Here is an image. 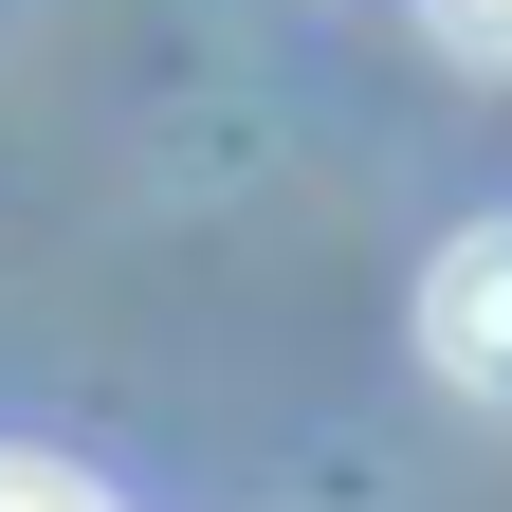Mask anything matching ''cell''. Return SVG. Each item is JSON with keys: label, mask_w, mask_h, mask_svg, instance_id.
<instances>
[{"label": "cell", "mask_w": 512, "mask_h": 512, "mask_svg": "<svg viewBox=\"0 0 512 512\" xmlns=\"http://www.w3.org/2000/svg\"><path fill=\"white\" fill-rule=\"evenodd\" d=\"M421 366L458 403H512V220H458L421 275Z\"/></svg>", "instance_id": "1"}, {"label": "cell", "mask_w": 512, "mask_h": 512, "mask_svg": "<svg viewBox=\"0 0 512 512\" xmlns=\"http://www.w3.org/2000/svg\"><path fill=\"white\" fill-rule=\"evenodd\" d=\"M0 512H110V494H92L74 458H0Z\"/></svg>", "instance_id": "2"}, {"label": "cell", "mask_w": 512, "mask_h": 512, "mask_svg": "<svg viewBox=\"0 0 512 512\" xmlns=\"http://www.w3.org/2000/svg\"><path fill=\"white\" fill-rule=\"evenodd\" d=\"M421 19L458 37V55H512V0H421Z\"/></svg>", "instance_id": "3"}]
</instances>
